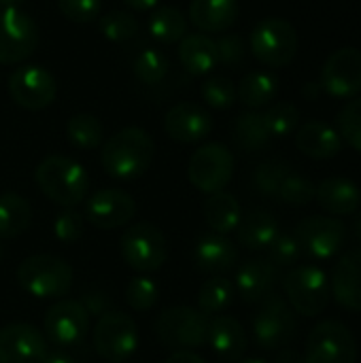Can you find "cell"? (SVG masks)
<instances>
[{
	"label": "cell",
	"mask_w": 361,
	"mask_h": 363,
	"mask_svg": "<svg viewBox=\"0 0 361 363\" xmlns=\"http://www.w3.org/2000/svg\"><path fill=\"white\" fill-rule=\"evenodd\" d=\"M238 245L249 251H266L279 236V221L266 208L249 211L236 228Z\"/></svg>",
	"instance_id": "obj_27"
},
{
	"label": "cell",
	"mask_w": 361,
	"mask_h": 363,
	"mask_svg": "<svg viewBox=\"0 0 361 363\" xmlns=\"http://www.w3.org/2000/svg\"><path fill=\"white\" fill-rule=\"evenodd\" d=\"M215 43H217V60H219V64H223L228 68H236L238 64L245 62L247 47H245V40L238 34H223Z\"/></svg>",
	"instance_id": "obj_47"
},
{
	"label": "cell",
	"mask_w": 361,
	"mask_h": 363,
	"mask_svg": "<svg viewBox=\"0 0 361 363\" xmlns=\"http://www.w3.org/2000/svg\"><path fill=\"white\" fill-rule=\"evenodd\" d=\"M234 138L236 145L245 151H262L270 145V132L266 128L264 115L257 111L240 113L234 123Z\"/></svg>",
	"instance_id": "obj_34"
},
{
	"label": "cell",
	"mask_w": 361,
	"mask_h": 363,
	"mask_svg": "<svg viewBox=\"0 0 361 363\" xmlns=\"http://www.w3.org/2000/svg\"><path fill=\"white\" fill-rule=\"evenodd\" d=\"M30 223H32L30 202L15 191L0 194V240L17 238L30 228Z\"/></svg>",
	"instance_id": "obj_30"
},
{
	"label": "cell",
	"mask_w": 361,
	"mask_h": 363,
	"mask_svg": "<svg viewBox=\"0 0 361 363\" xmlns=\"http://www.w3.org/2000/svg\"><path fill=\"white\" fill-rule=\"evenodd\" d=\"M66 138L77 147V149H96L102 145L104 138V128L98 117L89 113H77L68 119L66 123Z\"/></svg>",
	"instance_id": "obj_35"
},
{
	"label": "cell",
	"mask_w": 361,
	"mask_h": 363,
	"mask_svg": "<svg viewBox=\"0 0 361 363\" xmlns=\"http://www.w3.org/2000/svg\"><path fill=\"white\" fill-rule=\"evenodd\" d=\"M123 2L134 11H151L157 4V0H123Z\"/></svg>",
	"instance_id": "obj_52"
},
{
	"label": "cell",
	"mask_w": 361,
	"mask_h": 363,
	"mask_svg": "<svg viewBox=\"0 0 361 363\" xmlns=\"http://www.w3.org/2000/svg\"><path fill=\"white\" fill-rule=\"evenodd\" d=\"M315 194H317V187L309 177L289 172L285 181L281 183L277 198L289 206H306L315 200Z\"/></svg>",
	"instance_id": "obj_39"
},
{
	"label": "cell",
	"mask_w": 361,
	"mask_h": 363,
	"mask_svg": "<svg viewBox=\"0 0 361 363\" xmlns=\"http://www.w3.org/2000/svg\"><path fill=\"white\" fill-rule=\"evenodd\" d=\"M296 147L311 160H332L343 149L338 130L323 121H309L296 130Z\"/></svg>",
	"instance_id": "obj_23"
},
{
	"label": "cell",
	"mask_w": 361,
	"mask_h": 363,
	"mask_svg": "<svg viewBox=\"0 0 361 363\" xmlns=\"http://www.w3.org/2000/svg\"><path fill=\"white\" fill-rule=\"evenodd\" d=\"M315 200L332 217H345V215H353L360 211L361 191L351 179L330 177L319 183Z\"/></svg>",
	"instance_id": "obj_22"
},
{
	"label": "cell",
	"mask_w": 361,
	"mask_h": 363,
	"mask_svg": "<svg viewBox=\"0 0 361 363\" xmlns=\"http://www.w3.org/2000/svg\"><path fill=\"white\" fill-rule=\"evenodd\" d=\"M206 342L219 357L228 362H238L247 353V334L243 325L228 315H215L209 319Z\"/></svg>",
	"instance_id": "obj_24"
},
{
	"label": "cell",
	"mask_w": 361,
	"mask_h": 363,
	"mask_svg": "<svg viewBox=\"0 0 361 363\" xmlns=\"http://www.w3.org/2000/svg\"><path fill=\"white\" fill-rule=\"evenodd\" d=\"M200 94H202V100L209 106L217 108V111L230 108L238 100L236 98V85L228 77H211V79H206L202 83V87H200Z\"/></svg>",
	"instance_id": "obj_42"
},
{
	"label": "cell",
	"mask_w": 361,
	"mask_h": 363,
	"mask_svg": "<svg viewBox=\"0 0 361 363\" xmlns=\"http://www.w3.org/2000/svg\"><path fill=\"white\" fill-rule=\"evenodd\" d=\"M287 304L302 317H317L326 311L332 298L330 279L317 266L294 268L283 279Z\"/></svg>",
	"instance_id": "obj_7"
},
{
	"label": "cell",
	"mask_w": 361,
	"mask_h": 363,
	"mask_svg": "<svg viewBox=\"0 0 361 363\" xmlns=\"http://www.w3.org/2000/svg\"><path fill=\"white\" fill-rule=\"evenodd\" d=\"M147 28L155 40L164 45H172L187 34V17L174 6H160L149 15Z\"/></svg>",
	"instance_id": "obj_32"
},
{
	"label": "cell",
	"mask_w": 361,
	"mask_h": 363,
	"mask_svg": "<svg viewBox=\"0 0 361 363\" xmlns=\"http://www.w3.org/2000/svg\"><path fill=\"white\" fill-rule=\"evenodd\" d=\"M336 125L340 138L361 153V98L351 100L340 108L336 117Z\"/></svg>",
	"instance_id": "obj_43"
},
{
	"label": "cell",
	"mask_w": 361,
	"mask_h": 363,
	"mask_svg": "<svg viewBox=\"0 0 361 363\" xmlns=\"http://www.w3.org/2000/svg\"><path fill=\"white\" fill-rule=\"evenodd\" d=\"M79 302L83 304V308L87 311L89 317H98V319H100L102 315H106V313L113 311V308H111L109 296H106L104 291H100V289H87Z\"/></svg>",
	"instance_id": "obj_48"
},
{
	"label": "cell",
	"mask_w": 361,
	"mask_h": 363,
	"mask_svg": "<svg viewBox=\"0 0 361 363\" xmlns=\"http://www.w3.org/2000/svg\"><path fill=\"white\" fill-rule=\"evenodd\" d=\"M302 357L304 363H355L357 342L345 323L321 321L311 330Z\"/></svg>",
	"instance_id": "obj_9"
},
{
	"label": "cell",
	"mask_w": 361,
	"mask_h": 363,
	"mask_svg": "<svg viewBox=\"0 0 361 363\" xmlns=\"http://www.w3.org/2000/svg\"><path fill=\"white\" fill-rule=\"evenodd\" d=\"M55 79L40 64H23L9 77V96L17 106L26 111L47 108L55 100Z\"/></svg>",
	"instance_id": "obj_13"
},
{
	"label": "cell",
	"mask_w": 361,
	"mask_h": 363,
	"mask_svg": "<svg viewBox=\"0 0 361 363\" xmlns=\"http://www.w3.org/2000/svg\"><path fill=\"white\" fill-rule=\"evenodd\" d=\"M279 94V81L270 72H249L236 87V98L249 108H262L270 104Z\"/></svg>",
	"instance_id": "obj_31"
},
{
	"label": "cell",
	"mask_w": 361,
	"mask_h": 363,
	"mask_svg": "<svg viewBox=\"0 0 361 363\" xmlns=\"http://www.w3.org/2000/svg\"><path fill=\"white\" fill-rule=\"evenodd\" d=\"M240 363H268V362H264V359H245V362H240Z\"/></svg>",
	"instance_id": "obj_55"
},
{
	"label": "cell",
	"mask_w": 361,
	"mask_h": 363,
	"mask_svg": "<svg viewBox=\"0 0 361 363\" xmlns=\"http://www.w3.org/2000/svg\"><path fill=\"white\" fill-rule=\"evenodd\" d=\"M87 330L89 315L79 300H57L45 315V336L60 351L79 347Z\"/></svg>",
	"instance_id": "obj_14"
},
{
	"label": "cell",
	"mask_w": 361,
	"mask_h": 363,
	"mask_svg": "<svg viewBox=\"0 0 361 363\" xmlns=\"http://www.w3.org/2000/svg\"><path fill=\"white\" fill-rule=\"evenodd\" d=\"M238 11V0H191L189 21L202 34H217L236 23Z\"/></svg>",
	"instance_id": "obj_25"
},
{
	"label": "cell",
	"mask_w": 361,
	"mask_h": 363,
	"mask_svg": "<svg viewBox=\"0 0 361 363\" xmlns=\"http://www.w3.org/2000/svg\"><path fill=\"white\" fill-rule=\"evenodd\" d=\"M34 181L47 200L64 208L81 204L89 189L87 170L66 155L45 157L34 170Z\"/></svg>",
	"instance_id": "obj_2"
},
{
	"label": "cell",
	"mask_w": 361,
	"mask_h": 363,
	"mask_svg": "<svg viewBox=\"0 0 361 363\" xmlns=\"http://www.w3.org/2000/svg\"><path fill=\"white\" fill-rule=\"evenodd\" d=\"M94 351L109 363L128 362L138 349V328L132 317L111 311L102 315L91 332Z\"/></svg>",
	"instance_id": "obj_8"
},
{
	"label": "cell",
	"mask_w": 361,
	"mask_h": 363,
	"mask_svg": "<svg viewBox=\"0 0 361 363\" xmlns=\"http://www.w3.org/2000/svg\"><path fill=\"white\" fill-rule=\"evenodd\" d=\"M164 363H206L200 355L191 353V351H174Z\"/></svg>",
	"instance_id": "obj_49"
},
{
	"label": "cell",
	"mask_w": 361,
	"mask_h": 363,
	"mask_svg": "<svg viewBox=\"0 0 361 363\" xmlns=\"http://www.w3.org/2000/svg\"><path fill=\"white\" fill-rule=\"evenodd\" d=\"M155 157V143L143 128L130 125L113 134L102 147V168L117 181H134L143 177Z\"/></svg>",
	"instance_id": "obj_1"
},
{
	"label": "cell",
	"mask_w": 361,
	"mask_h": 363,
	"mask_svg": "<svg viewBox=\"0 0 361 363\" xmlns=\"http://www.w3.org/2000/svg\"><path fill=\"white\" fill-rule=\"evenodd\" d=\"M160 342L174 351H189L206 345L209 317L189 306H172L155 319Z\"/></svg>",
	"instance_id": "obj_5"
},
{
	"label": "cell",
	"mask_w": 361,
	"mask_h": 363,
	"mask_svg": "<svg viewBox=\"0 0 361 363\" xmlns=\"http://www.w3.org/2000/svg\"><path fill=\"white\" fill-rule=\"evenodd\" d=\"M4 259V247H2V240H0V262Z\"/></svg>",
	"instance_id": "obj_56"
},
{
	"label": "cell",
	"mask_w": 361,
	"mask_h": 363,
	"mask_svg": "<svg viewBox=\"0 0 361 363\" xmlns=\"http://www.w3.org/2000/svg\"><path fill=\"white\" fill-rule=\"evenodd\" d=\"M294 334L296 317L291 313V306L281 296L272 294L264 302H260V311L253 319V336L264 351H277L287 347Z\"/></svg>",
	"instance_id": "obj_12"
},
{
	"label": "cell",
	"mask_w": 361,
	"mask_h": 363,
	"mask_svg": "<svg viewBox=\"0 0 361 363\" xmlns=\"http://www.w3.org/2000/svg\"><path fill=\"white\" fill-rule=\"evenodd\" d=\"M279 281V270L274 264H270L264 257H253L247 259L238 272H236V291L243 302L247 304H260L268 296L274 294Z\"/></svg>",
	"instance_id": "obj_20"
},
{
	"label": "cell",
	"mask_w": 361,
	"mask_h": 363,
	"mask_svg": "<svg viewBox=\"0 0 361 363\" xmlns=\"http://www.w3.org/2000/svg\"><path fill=\"white\" fill-rule=\"evenodd\" d=\"M57 9L74 23H89L102 15V0H57Z\"/></svg>",
	"instance_id": "obj_46"
},
{
	"label": "cell",
	"mask_w": 361,
	"mask_h": 363,
	"mask_svg": "<svg viewBox=\"0 0 361 363\" xmlns=\"http://www.w3.org/2000/svg\"><path fill=\"white\" fill-rule=\"evenodd\" d=\"M353 232H355V236L361 240V217H357V221H355V225H353Z\"/></svg>",
	"instance_id": "obj_54"
},
{
	"label": "cell",
	"mask_w": 361,
	"mask_h": 363,
	"mask_svg": "<svg viewBox=\"0 0 361 363\" xmlns=\"http://www.w3.org/2000/svg\"><path fill=\"white\" fill-rule=\"evenodd\" d=\"M21 2H23V0H0V6H2V9H19Z\"/></svg>",
	"instance_id": "obj_53"
},
{
	"label": "cell",
	"mask_w": 361,
	"mask_h": 363,
	"mask_svg": "<svg viewBox=\"0 0 361 363\" xmlns=\"http://www.w3.org/2000/svg\"><path fill=\"white\" fill-rule=\"evenodd\" d=\"M160 300V287L149 277H136L126 285V302L138 313L151 311Z\"/></svg>",
	"instance_id": "obj_41"
},
{
	"label": "cell",
	"mask_w": 361,
	"mask_h": 363,
	"mask_svg": "<svg viewBox=\"0 0 361 363\" xmlns=\"http://www.w3.org/2000/svg\"><path fill=\"white\" fill-rule=\"evenodd\" d=\"M119 251L123 262L143 274L160 270L168 259V240L162 230L149 221H138L121 234Z\"/></svg>",
	"instance_id": "obj_4"
},
{
	"label": "cell",
	"mask_w": 361,
	"mask_h": 363,
	"mask_svg": "<svg viewBox=\"0 0 361 363\" xmlns=\"http://www.w3.org/2000/svg\"><path fill=\"white\" fill-rule=\"evenodd\" d=\"M274 363H304V357H302L298 351H294V349H283V351L277 355Z\"/></svg>",
	"instance_id": "obj_50"
},
{
	"label": "cell",
	"mask_w": 361,
	"mask_h": 363,
	"mask_svg": "<svg viewBox=\"0 0 361 363\" xmlns=\"http://www.w3.org/2000/svg\"><path fill=\"white\" fill-rule=\"evenodd\" d=\"M168 68H170L168 57L157 49H145L134 60V74L145 85L162 83L166 79V74H168Z\"/></svg>",
	"instance_id": "obj_37"
},
{
	"label": "cell",
	"mask_w": 361,
	"mask_h": 363,
	"mask_svg": "<svg viewBox=\"0 0 361 363\" xmlns=\"http://www.w3.org/2000/svg\"><path fill=\"white\" fill-rule=\"evenodd\" d=\"M319 85L334 98H353L361 91V51L355 47H343L334 51L323 68Z\"/></svg>",
	"instance_id": "obj_16"
},
{
	"label": "cell",
	"mask_w": 361,
	"mask_h": 363,
	"mask_svg": "<svg viewBox=\"0 0 361 363\" xmlns=\"http://www.w3.org/2000/svg\"><path fill=\"white\" fill-rule=\"evenodd\" d=\"M289 166L281 160H268V162H262L255 172H253V185L255 189L266 196V198H277L279 189H281V183L285 181V177L289 174Z\"/></svg>",
	"instance_id": "obj_38"
},
{
	"label": "cell",
	"mask_w": 361,
	"mask_h": 363,
	"mask_svg": "<svg viewBox=\"0 0 361 363\" xmlns=\"http://www.w3.org/2000/svg\"><path fill=\"white\" fill-rule=\"evenodd\" d=\"M136 213V202L130 194L121 189H100L89 196L85 204V217L94 228L117 230L132 221Z\"/></svg>",
	"instance_id": "obj_18"
},
{
	"label": "cell",
	"mask_w": 361,
	"mask_h": 363,
	"mask_svg": "<svg viewBox=\"0 0 361 363\" xmlns=\"http://www.w3.org/2000/svg\"><path fill=\"white\" fill-rule=\"evenodd\" d=\"M236 289L226 277H213L206 279L198 291V311L206 317H215L223 311H228L234 304Z\"/></svg>",
	"instance_id": "obj_33"
},
{
	"label": "cell",
	"mask_w": 361,
	"mask_h": 363,
	"mask_svg": "<svg viewBox=\"0 0 361 363\" xmlns=\"http://www.w3.org/2000/svg\"><path fill=\"white\" fill-rule=\"evenodd\" d=\"M249 47L262 64L283 68L291 64L298 53V32L287 19L268 17L253 28Z\"/></svg>",
	"instance_id": "obj_6"
},
{
	"label": "cell",
	"mask_w": 361,
	"mask_h": 363,
	"mask_svg": "<svg viewBox=\"0 0 361 363\" xmlns=\"http://www.w3.org/2000/svg\"><path fill=\"white\" fill-rule=\"evenodd\" d=\"M266 251H268V262L274 264L277 268H289L302 255V247L298 238L291 234H279Z\"/></svg>",
	"instance_id": "obj_44"
},
{
	"label": "cell",
	"mask_w": 361,
	"mask_h": 363,
	"mask_svg": "<svg viewBox=\"0 0 361 363\" xmlns=\"http://www.w3.org/2000/svg\"><path fill=\"white\" fill-rule=\"evenodd\" d=\"M194 259L202 272L223 274L236 266L238 251H236V245L228 236L209 234V236H202L198 240L196 251H194Z\"/></svg>",
	"instance_id": "obj_26"
},
{
	"label": "cell",
	"mask_w": 361,
	"mask_h": 363,
	"mask_svg": "<svg viewBox=\"0 0 361 363\" xmlns=\"http://www.w3.org/2000/svg\"><path fill=\"white\" fill-rule=\"evenodd\" d=\"M179 62L189 74L202 77L211 72L215 66H219L217 60V43L209 34L196 32V34H185L179 40Z\"/></svg>",
	"instance_id": "obj_28"
},
{
	"label": "cell",
	"mask_w": 361,
	"mask_h": 363,
	"mask_svg": "<svg viewBox=\"0 0 361 363\" xmlns=\"http://www.w3.org/2000/svg\"><path fill=\"white\" fill-rule=\"evenodd\" d=\"M49 355L47 338L28 323L0 328V363H45Z\"/></svg>",
	"instance_id": "obj_17"
},
{
	"label": "cell",
	"mask_w": 361,
	"mask_h": 363,
	"mask_svg": "<svg viewBox=\"0 0 361 363\" xmlns=\"http://www.w3.org/2000/svg\"><path fill=\"white\" fill-rule=\"evenodd\" d=\"M45 363H79V362H77L72 355L64 353V351H53V353H49V355H47Z\"/></svg>",
	"instance_id": "obj_51"
},
{
	"label": "cell",
	"mask_w": 361,
	"mask_h": 363,
	"mask_svg": "<svg viewBox=\"0 0 361 363\" xmlns=\"http://www.w3.org/2000/svg\"><path fill=\"white\" fill-rule=\"evenodd\" d=\"M330 287L343 308L361 313V249L345 253L336 262Z\"/></svg>",
	"instance_id": "obj_21"
},
{
	"label": "cell",
	"mask_w": 361,
	"mask_h": 363,
	"mask_svg": "<svg viewBox=\"0 0 361 363\" xmlns=\"http://www.w3.org/2000/svg\"><path fill=\"white\" fill-rule=\"evenodd\" d=\"M262 115L272 138H285L294 134L300 123V111L291 102H277Z\"/></svg>",
	"instance_id": "obj_36"
},
{
	"label": "cell",
	"mask_w": 361,
	"mask_h": 363,
	"mask_svg": "<svg viewBox=\"0 0 361 363\" xmlns=\"http://www.w3.org/2000/svg\"><path fill=\"white\" fill-rule=\"evenodd\" d=\"M294 236L298 238L302 253L311 255L313 259H332L343 251L349 238V230L336 217L313 215L296 225Z\"/></svg>",
	"instance_id": "obj_11"
},
{
	"label": "cell",
	"mask_w": 361,
	"mask_h": 363,
	"mask_svg": "<svg viewBox=\"0 0 361 363\" xmlns=\"http://www.w3.org/2000/svg\"><path fill=\"white\" fill-rule=\"evenodd\" d=\"M72 268L57 255L38 253L26 257L17 268L19 287L38 300H60L72 287Z\"/></svg>",
	"instance_id": "obj_3"
},
{
	"label": "cell",
	"mask_w": 361,
	"mask_h": 363,
	"mask_svg": "<svg viewBox=\"0 0 361 363\" xmlns=\"http://www.w3.org/2000/svg\"><path fill=\"white\" fill-rule=\"evenodd\" d=\"M164 130L172 140L181 145H194L211 134L213 119L202 106L191 102H181L166 113Z\"/></svg>",
	"instance_id": "obj_19"
},
{
	"label": "cell",
	"mask_w": 361,
	"mask_h": 363,
	"mask_svg": "<svg viewBox=\"0 0 361 363\" xmlns=\"http://www.w3.org/2000/svg\"><path fill=\"white\" fill-rule=\"evenodd\" d=\"M234 177V155L221 143H206L194 151L187 164L189 183L204 191L217 194L228 187Z\"/></svg>",
	"instance_id": "obj_10"
},
{
	"label": "cell",
	"mask_w": 361,
	"mask_h": 363,
	"mask_svg": "<svg viewBox=\"0 0 361 363\" xmlns=\"http://www.w3.org/2000/svg\"><path fill=\"white\" fill-rule=\"evenodd\" d=\"M38 45V28L21 9L0 11V64L28 60Z\"/></svg>",
	"instance_id": "obj_15"
},
{
	"label": "cell",
	"mask_w": 361,
	"mask_h": 363,
	"mask_svg": "<svg viewBox=\"0 0 361 363\" xmlns=\"http://www.w3.org/2000/svg\"><path fill=\"white\" fill-rule=\"evenodd\" d=\"M204 219H206V225L215 234L228 236V234L236 232V228L243 219L240 202L226 189L211 194L204 202Z\"/></svg>",
	"instance_id": "obj_29"
},
{
	"label": "cell",
	"mask_w": 361,
	"mask_h": 363,
	"mask_svg": "<svg viewBox=\"0 0 361 363\" xmlns=\"http://www.w3.org/2000/svg\"><path fill=\"white\" fill-rule=\"evenodd\" d=\"M100 32L113 43H126L138 34V21L128 11H111L100 17Z\"/></svg>",
	"instance_id": "obj_40"
},
{
	"label": "cell",
	"mask_w": 361,
	"mask_h": 363,
	"mask_svg": "<svg viewBox=\"0 0 361 363\" xmlns=\"http://www.w3.org/2000/svg\"><path fill=\"white\" fill-rule=\"evenodd\" d=\"M83 230H85V221L72 208L60 211L53 219V236L62 245H74L83 236Z\"/></svg>",
	"instance_id": "obj_45"
}]
</instances>
